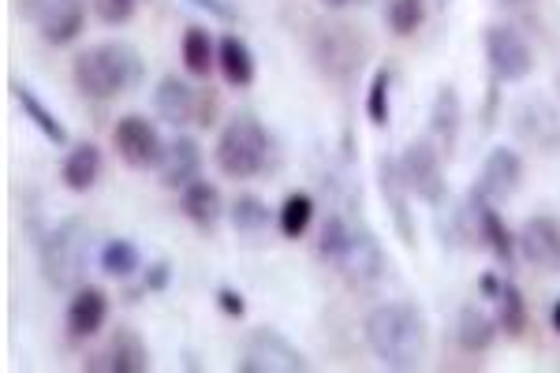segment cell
Masks as SVG:
<instances>
[{"label":"cell","mask_w":560,"mask_h":373,"mask_svg":"<svg viewBox=\"0 0 560 373\" xmlns=\"http://www.w3.org/2000/svg\"><path fill=\"white\" fill-rule=\"evenodd\" d=\"M97 176H102V150H97L94 142H79L75 150L65 158V168H60V179H65L68 190H75V195H83L97 184Z\"/></svg>","instance_id":"cell-24"},{"label":"cell","mask_w":560,"mask_h":373,"mask_svg":"<svg viewBox=\"0 0 560 373\" xmlns=\"http://www.w3.org/2000/svg\"><path fill=\"white\" fill-rule=\"evenodd\" d=\"M322 4H325V8H348L351 0H322Z\"/></svg>","instance_id":"cell-41"},{"label":"cell","mask_w":560,"mask_h":373,"mask_svg":"<svg viewBox=\"0 0 560 373\" xmlns=\"http://www.w3.org/2000/svg\"><path fill=\"white\" fill-rule=\"evenodd\" d=\"M553 329H557V333H560V303H557V306H553Z\"/></svg>","instance_id":"cell-42"},{"label":"cell","mask_w":560,"mask_h":373,"mask_svg":"<svg viewBox=\"0 0 560 373\" xmlns=\"http://www.w3.org/2000/svg\"><path fill=\"white\" fill-rule=\"evenodd\" d=\"M504 4H520V0H504Z\"/></svg>","instance_id":"cell-43"},{"label":"cell","mask_w":560,"mask_h":373,"mask_svg":"<svg viewBox=\"0 0 560 373\" xmlns=\"http://www.w3.org/2000/svg\"><path fill=\"white\" fill-rule=\"evenodd\" d=\"M377 184H382V195L388 202V217H393V229L400 235L408 247H415V221H411V209H408V195L411 190L404 187L400 168H396V158H382L377 161Z\"/></svg>","instance_id":"cell-15"},{"label":"cell","mask_w":560,"mask_h":373,"mask_svg":"<svg viewBox=\"0 0 560 373\" xmlns=\"http://www.w3.org/2000/svg\"><path fill=\"white\" fill-rule=\"evenodd\" d=\"M516 131L520 139H527L530 145H541V150H553L560 145V120L557 113L546 102H523L516 113Z\"/></svg>","instance_id":"cell-18"},{"label":"cell","mask_w":560,"mask_h":373,"mask_svg":"<svg viewBox=\"0 0 560 373\" xmlns=\"http://www.w3.org/2000/svg\"><path fill=\"white\" fill-rule=\"evenodd\" d=\"M269 158V135L255 116H236L217 139V168L232 179L258 176Z\"/></svg>","instance_id":"cell-4"},{"label":"cell","mask_w":560,"mask_h":373,"mask_svg":"<svg viewBox=\"0 0 560 373\" xmlns=\"http://www.w3.org/2000/svg\"><path fill=\"white\" fill-rule=\"evenodd\" d=\"M187 4L202 8L206 15H213V20H221V23H236V8L224 4V0H187Z\"/></svg>","instance_id":"cell-38"},{"label":"cell","mask_w":560,"mask_h":373,"mask_svg":"<svg viewBox=\"0 0 560 373\" xmlns=\"http://www.w3.org/2000/svg\"><path fill=\"white\" fill-rule=\"evenodd\" d=\"M38 258H42V277L49 280L52 288L71 291L86 272V224L75 221V217L60 221L57 229L42 240Z\"/></svg>","instance_id":"cell-3"},{"label":"cell","mask_w":560,"mask_h":373,"mask_svg":"<svg viewBox=\"0 0 560 373\" xmlns=\"http://www.w3.org/2000/svg\"><path fill=\"white\" fill-rule=\"evenodd\" d=\"M314 57H318V68L325 75L337 79V83H348V79H355V71L363 68L366 42L359 38L351 26L332 23V26H322L318 45H314Z\"/></svg>","instance_id":"cell-8"},{"label":"cell","mask_w":560,"mask_h":373,"mask_svg":"<svg viewBox=\"0 0 560 373\" xmlns=\"http://www.w3.org/2000/svg\"><path fill=\"white\" fill-rule=\"evenodd\" d=\"M97 261H102V269L108 277H131V272H139L142 266V254L135 247L131 240H105L102 254H97Z\"/></svg>","instance_id":"cell-31"},{"label":"cell","mask_w":560,"mask_h":373,"mask_svg":"<svg viewBox=\"0 0 560 373\" xmlns=\"http://www.w3.org/2000/svg\"><path fill=\"white\" fill-rule=\"evenodd\" d=\"M486 60H490V75L497 83H523V79L535 71V53L523 42V34L516 26L493 23L486 26Z\"/></svg>","instance_id":"cell-6"},{"label":"cell","mask_w":560,"mask_h":373,"mask_svg":"<svg viewBox=\"0 0 560 373\" xmlns=\"http://www.w3.org/2000/svg\"><path fill=\"white\" fill-rule=\"evenodd\" d=\"M97 370H113V373H147L150 370V354L147 343L135 329H116L113 340H108L105 362Z\"/></svg>","instance_id":"cell-21"},{"label":"cell","mask_w":560,"mask_h":373,"mask_svg":"<svg viewBox=\"0 0 560 373\" xmlns=\"http://www.w3.org/2000/svg\"><path fill=\"white\" fill-rule=\"evenodd\" d=\"M158 176L165 187L184 190L187 184H195L202 176V145L191 135H176L173 142H165V153L158 161Z\"/></svg>","instance_id":"cell-13"},{"label":"cell","mask_w":560,"mask_h":373,"mask_svg":"<svg viewBox=\"0 0 560 373\" xmlns=\"http://www.w3.org/2000/svg\"><path fill=\"white\" fill-rule=\"evenodd\" d=\"M179 53H184L187 75H195V79H206L217 68V45H213L206 26H187L184 49H179Z\"/></svg>","instance_id":"cell-27"},{"label":"cell","mask_w":560,"mask_h":373,"mask_svg":"<svg viewBox=\"0 0 560 373\" xmlns=\"http://www.w3.org/2000/svg\"><path fill=\"white\" fill-rule=\"evenodd\" d=\"M217 68H221L224 83L236 86V90H247L250 83H255V75H258L247 42L236 38V34H224V38L217 42Z\"/></svg>","instance_id":"cell-19"},{"label":"cell","mask_w":560,"mask_h":373,"mask_svg":"<svg viewBox=\"0 0 560 373\" xmlns=\"http://www.w3.org/2000/svg\"><path fill=\"white\" fill-rule=\"evenodd\" d=\"M497 333H501V325H497V317H490L486 311H478V306H464L459 311V325H456V340L464 351H490Z\"/></svg>","instance_id":"cell-26"},{"label":"cell","mask_w":560,"mask_h":373,"mask_svg":"<svg viewBox=\"0 0 560 373\" xmlns=\"http://www.w3.org/2000/svg\"><path fill=\"white\" fill-rule=\"evenodd\" d=\"M168 280H173V266H168V261H158V266L147 269V280H142V288H147V291H165Z\"/></svg>","instance_id":"cell-39"},{"label":"cell","mask_w":560,"mask_h":373,"mask_svg":"<svg viewBox=\"0 0 560 373\" xmlns=\"http://www.w3.org/2000/svg\"><path fill=\"white\" fill-rule=\"evenodd\" d=\"M147 63L128 42H102L94 49L79 53L71 63V79H75L79 94L90 102H113V97L128 94L142 83Z\"/></svg>","instance_id":"cell-2"},{"label":"cell","mask_w":560,"mask_h":373,"mask_svg":"<svg viewBox=\"0 0 560 373\" xmlns=\"http://www.w3.org/2000/svg\"><path fill=\"white\" fill-rule=\"evenodd\" d=\"M23 20L38 26V34L49 45H71L86 26L83 0H23Z\"/></svg>","instance_id":"cell-7"},{"label":"cell","mask_w":560,"mask_h":373,"mask_svg":"<svg viewBox=\"0 0 560 373\" xmlns=\"http://www.w3.org/2000/svg\"><path fill=\"white\" fill-rule=\"evenodd\" d=\"M195 108H198V94L179 75H165L158 83V90H153V113L165 124H173V127L191 124Z\"/></svg>","instance_id":"cell-16"},{"label":"cell","mask_w":560,"mask_h":373,"mask_svg":"<svg viewBox=\"0 0 560 373\" xmlns=\"http://www.w3.org/2000/svg\"><path fill=\"white\" fill-rule=\"evenodd\" d=\"M385 23L396 38H411V34L427 23V0H388Z\"/></svg>","instance_id":"cell-32"},{"label":"cell","mask_w":560,"mask_h":373,"mask_svg":"<svg viewBox=\"0 0 560 373\" xmlns=\"http://www.w3.org/2000/svg\"><path fill=\"white\" fill-rule=\"evenodd\" d=\"M520 250L541 272H560V221L557 217H530L520 232Z\"/></svg>","instance_id":"cell-12"},{"label":"cell","mask_w":560,"mask_h":373,"mask_svg":"<svg viewBox=\"0 0 560 373\" xmlns=\"http://www.w3.org/2000/svg\"><path fill=\"white\" fill-rule=\"evenodd\" d=\"M478 288H482V295H497V288H501V277H497V272H486L482 280H478Z\"/></svg>","instance_id":"cell-40"},{"label":"cell","mask_w":560,"mask_h":373,"mask_svg":"<svg viewBox=\"0 0 560 373\" xmlns=\"http://www.w3.org/2000/svg\"><path fill=\"white\" fill-rule=\"evenodd\" d=\"M348 235L351 229L340 217H329V221L322 224V235H318V254L325 261H337L340 258V250H345V243H348Z\"/></svg>","instance_id":"cell-34"},{"label":"cell","mask_w":560,"mask_h":373,"mask_svg":"<svg viewBox=\"0 0 560 373\" xmlns=\"http://www.w3.org/2000/svg\"><path fill=\"white\" fill-rule=\"evenodd\" d=\"M493 299H497V325H501V333L520 336L527 329V303H523V291L512 280H501Z\"/></svg>","instance_id":"cell-29"},{"label":"cell","mask_w":560,"mask_h":373,"mask_svg":"<svg viewBox=\"0 0 560 373\" xmlns=\"http://www.w3.org/2000/svg\"><path fill=\"white\" fill-rule=\"evenodd\" d=\"M273 224V209H269L261 198L255 195H243L232 202V229L240 235H247V240H258V235H266V229Z\"/></svg>","instance_id":"cell-28"},{"label":"cell","mask_w":560,"mask_h":373,"mask_svg":"<svg viewBox=\"0 0 560 373\" xmlns=\"http://www.w3.org/2000/svg\"><path fill=\"white\" fill-rule=\"evenodd\" d=\"M311 221H314V198L303 195V190L288 195L284 206L277 209V224H280V232H284L288 240H300V235L311 229Z\"/></svg>","instance_id":"cell-30"},{"label":"cell","mask_w":560,"mask_h":373,"mask_svg":"<svg viewBox=\"0 0 560 373\" xmlns=\"http://www.w3.org/2000/svg\"><path fill=\"white\" fill-rule=\"evenodd\" d=\"M388 86H393V71H388V68L374 71V79H370V90H366V120L374 124V127L388 124Z\"/></svg>","instance_id":"cell-33"},{"label":"cell","mask_w":560,"mask_h":373,"mask_svg":"<svg viewBox=\"0 0 560 373\" xmlns=\"http://www.w3.org/2000/svg\"><path fill=\"white\" fill-rule=\"evenodd\" d=\"M108 317V295L102 288H79L68 303V333L71 336H97Z\"/></svg>","instance_id":"cell-17"},{"label":"cell","mask_w":560,"mask_h":373,"mask_svg":"<svg viewBox=\"0 0 560 373\" xmlns=\"http://www.w3.org/2000/svg\"><path fill=\"white\" fill-rule=\"evenodd\" d=\"M217 306H221V311L229 314V317H243V314H247V303H243V295H240L236 288H221V291H217Z\"/></svg>","instance_id":"cell-36"},{"label":"cell","mask_w":560,"mask_h":373,"mask_svg":"<svg viewBox=\"0 0 560 373\" xmlns=\"http://www.w3.org/2000/svg\"><path fill=\"white\" fill-rule=\"evenodd\" d=\"M243 373H306V359L273 329H258L243 348Z\"/></svg>","instance_id":"cell-9"},{"label":"cell","mask_w":560,"mask_h":373,"mask_svg":"<svg viewBox=\"0 0 560 373\" xmlns=\"http://www.w3.org/2000/svg\"><path fill=\"white\" fill-rule=\"evenodd\" d=\"M179 209H184V217L191 224H198L202 232H210L217 221H221L224 213V202H221V190L213 184H206L202 176L195 179V184L184 187V195H179Z\"/></svg>","instance_id":"cell-22"},{"label":"cell","mask_w":560,"mask_h":373,"mask_svg":"<svg viewBox=\"0 0 560 373\" xmlns=\"http://www.w3.org/2000/svg\"><path fill=\"white\" fill-rule=\"evenodd\" d=\"M195 124L198 127H213L217 124V97H213V90H202V94H198Z\"/></svg>","instance_id":"cell-37"},{"label":"cell","mask_w":560,"mask_h":373,"mask_svg":"<svg viewBox=\"0 0 560 373\" xmlns=\"http://www.w3.org/2000/svg\"><path fill=\"white\" fill-rule=\"evenodd\" d=\"M396 168H400L404 187L411 190L415 198H422L427 206H441L448 195L445 172H441V158L433 150L430 139H415L404 145V153L396 158Z\"/></svg>","instance_id":"cell-5"},{"label":"cell","mask_w":560,"mask_h":373,"mask_svg":"<svg viewBox=\"0 0 560 373\" xmlns=\"http://www.w3.org/2000/svg\"><path fill=\"white\" fill-rule=\"evenodd\" d=\"M135 4L139 0H97V15H102V23L124 26L135 15Z\"/></svg>","instance_id":"cell-35"},{"label":"cell","mask_w":560,"mask_h":373,"mask_svg":"<svg viewBox=\"0 0 560 373\" xmlns=\"http://www.w3.org/2000/svg\"><path fill=\"white\" fill-rule=\"evenodd\" d=\"M8 90H12V97H15V102H20V108H23L26 120H31L34 127H38V131L45 135V139H49L52 145H68V127L57 120V113H52V108L45 105L42 97L23 83V79H12V83H8Z\"/></svg>","instance_id":"cell-20"},{"label":"cell","mask_w":560,"mask_h":373,"mask_svg":"<svg viewBox=\"0 0 560 373\" xmlns=\"http://www.w3.org/2000/svg\"><path fill=\"white\" fill-rule=\"evenodd\" d=\"M370 351L382 359V366L388 370H419L427 359V322H422L419 306L411 303H382L366 314L363 322Z\"/></svg>","instance_id":"cell-1"},{"label":"cell","mask_w":560,"mask_h":373,"mask_svg":"<svg viewBox=\"0 0 560 373\" xmlns=\"http://www.w3.org/2000/svg\"><path fill=\"white\" fill-rule=\"evenodd\" d=\"M351 284H374V280H382L385 272V254L377 250V243L370 240L366 232H351L345 250H340V258L332 261Z\"/></svg>","instance_id":"cell-14"},{"label":"cell","mask_w":560,"mask_h":373,"mask_svg":"<svg viewBox=\"0 0 560 373\" xmlns=\"http://www.w3.org/2000/svg\"><path fill=\"white\" fill-rule=\"evenodd\" d=\"M523 179V158L509 145H497L490 150V158L482 161V172H478V187L475 195H482L486 202H504L520 190Z\"/></svg>","instance_id":"cell-11"},{"label":"cell","mask_w":560,"mask_h":373,"mask_svg":"<svg viewBox=\"0 0 560 373\" xmlns=\"http://www.w3.org/2000/svg\"><path fill=\"white\" fill-rule=\"evenodd\" d=\"M459 120H464V105H459V94L453 83L438 86V97H433L430 108V131L438 135L445 153H453L456 135H459Z\"/></svg>","instance_id":"cell-23"},{"label":"cell","mask_w":560,"mask_h":373,"mask_svg":"<svg viewBox=\"0 0 560 373\" xmlns=\"http://www.w3.org/2000/svg\"><path fill=\"white\" fill-rule=\"evenodd\" d=\"M471 206L478 213V224H482V235H486V243H490V250L501 258V266L509 269L512 258H516V240H512L509 224L501 221V213L493 209V202H486V198L475 195V190H471Z\"/></svg>","instance_id":"cell-25"},{"label":"cell","mask_w":560,"mask_h":373,"mask_svg":"<svg viewBox=\"0 0 560 373\" xmlns=\"http://www.w3.org/2000/svg\"><path fill=\"white\" fill-rule=\"evenodd\" d=\"M113 145L120 153V161L128 168H158L161 153H165V142H161L158 127L142 116H124L120 124L113 127Z\"/></svg>","instance_id":"cell-10"}]
</instances>
